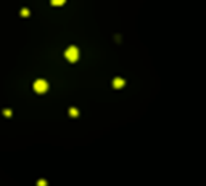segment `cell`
Listing matches in <instances>:
<instances>
[{
	"mask_svg": "<svg viewBox=\"0 0 206 186\" xmlns=\"http://www.w3.org/2000/svg\"><path fill=\"white\" fill-rule=\"evenodd\" d=\"M69 114H73V116H76V114H77V111H76V109H71V111H69Z\"/></svg>",
	"mask_w": 206,
	"mask_h": 186,
	"instance_id": "cell-5",
	"label": "cell"
},
{
	"mask_svg": "<svg viewBox=\"0 0 206 186\" xmlns=\"http://www.w3.org/2000/svg\"><path fill=\"white\" fill-rule=\"evenodd\" d=\"M122 85H124V80H122V79L118 77V79H114V80H113V87H114V88H121Z\"/></svg>",
	"mask_w": 206,
	"mask_h": 186,
	"instance_id": "cell-3",
	"label": "cell"
},
{
	"mask_svg": "<svg viewBox=\"0 0 206 186\" xmlns=\"http://www.w3.org/2000/svg\"><path fill=\"white\" fill-rule=\"evenodd\" d=\"M47 183H45V181H43V180H40V181H39V186H45Z\"/></svg>",
	"mask_w": 206,
	"mask_h": 186,
	"instance_id": "cell-6",
	"label": "cell"
},
{
	"mask_svg": "<svg viewBox=\"0 0 206 186\" xmlns=\"http://www.w3.org/2000/svg\"><path fill=\"white\" fill-rule=\"evenodd\" d=\"M65 56H66V59H68V61H71V63L77 61V59H79V50L76 48V47H69V48L65 51Z\"/></svg>",
	"mask_w": 206,
	"mask_h": 186,
	"instance_id": "cell-1",
	"label": "cell"
},
{
	"mask_svg": "<svg viewBox=\"0 0 206 186\" xmlns=\"http://www.w3.org/2000/svg\"><path fill=\"white\" fill-rule=\"evenodd\" d=\"M47 88H49V84H47L43 79H37V80L34 82V90L37 93H45Z\"/></svg>",
	"mask_w": 206,
	"mask_h": 186,
	"instance_id": "cell-2",
	"label": "cell"
},
{
	"mask_svg": "<svg viewBox=\"0 0 206 186\" xmlns=\"http://www.w3.org/2000/svg\"><path fill=\"white\" fill-rule=\"evenodd\" d=\"M50 2H52V5H55V7H61V5H65L66 0H50Z\"/></svg>",
	"mask_w": 206,
	"mask_h": 186,
	"instance_id": "cell-4",
	"label": "cell"
}]
</instances>
